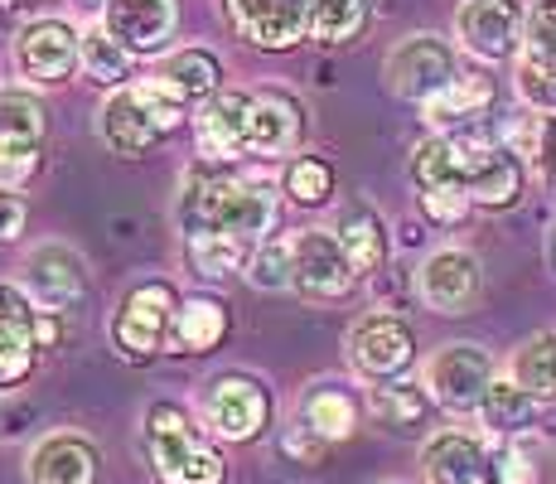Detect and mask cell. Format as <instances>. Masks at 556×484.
<instances>
[{
  "instance_id": "6da1fadb",
  "label": "cell",
  "mask_w": 556,
  "mask_h": 484,
  "mask_svg": "<svg viewBox=\"0 0 556 484\" xmlns=\"http://www.w3.org/2000/svg\"><path fill=\"white\" fill-rule=\"evenodd\" d=\"M179 219H185L189 238H199V233H223V238L252 243L276 223V199L266 185L232 175V170H194V175L185 179Z\"/></svg>"
},
{
  "instance_id": "7a4b0ae2",
  "label": "cell",
  "mask_w": 556,
  "mask_h": 484,
  "mask_svg": "<svg viewBox=\"0 0 556 484\" xmlns=\"http://www.w3.org/2000/svg\"><path fill=\"white\" fill-rule=\"evenodd\" d=\"M146 446H151V466L160 484H223L228 480L223 456L199 436L189 412L175 402H155L146 412Z\"/></svg>"
},
{
  "instance_id": "3957f363",
  "label": "cell",
  "mask_w": 556,
  "mask_h": 484,
  "mask_svg": "<svg viewBox=\"0 0 556 484\" xmlns=\"http://www.w3.org/2000/svg\"><path fill=\"white\" fill-rule=\"evenodd\" d=\"M179 122H185V102L169 88H160L155 78L136 83V88L126 83V88H116L102 107V141L112 146L116 156L136 160V156H146L160 136L175 132Z\"/></svg>"
},
{
  "instance_id": "277c9868",
  "label": "cell",
  "mask_w": 556,
  "mask_h": 484,
  "mask_svg": "<svg viewBox=\"0 0 556 484\" xmlns=\"http://www.w3.org/2000/svg\"><path fill=\"white\" fill-rule=\"evenodd\" d=\"M203 426L218 440H256L271 426V393L248 373H223L203 387Z\"/></svg>"
},
{
  "instance_id": "5b68a950",
  "label": "cell",
  "mask_w": 556,
  "mask_h": 484,
  "mask_svg": "<svg viewBox=\"0 0 556 484\" xmlns=\"http://www.w3.org/2000/svg\"><path fill=\"white\" fill-rule=\"evenodd\" d=\"M179 296L169 282H146L126 290L122 310L112 315V344L122 349V359H151L169 344V325H175Z\"/></svg>"
},
{
  "instance_id": "8992f818",
  "label": "cell",
  "mask_w": 556,
  "mask_h": 484,
  "mask_svg": "<svg viewBox=\"0 0 556 484\" xmlns=\"http://www.w3.org/2000/svg\"><path fill=\"white\" fill-rule=\"evenodd\" d=\"M45 102L29 88H0V189H15L39 170Z\"/></svg>"
},
{
  "instance_id": "52a82bcc",
  "label": "cell",
  "mask_w": 556,
  "mask_h": 484,
  "mask_svg": "<svg viewBox=\"0 0 556 484\" xmlns=\"http://www.w3.org/2000/svg\"><path fill=\"white\" fill-rule=\"evenodd\" d=\"M489 387H494V359L479 344H445L426 363V393L445 412H479Z\"/></svg>"
},
{
  "instance_id": "ba28073f",
  "label": "cell",
  "mask_w": 556,
  "mask_h": 484,
  "mask_svg": "<svg viewBox=\"0 0 556 484\" xmlns=\"http://www.w3.org/2000/svg\"><path fill=\"white\" fill-rule=\"evenodd\" d=\"M455 35L475 59L504 63L528 45V10L518 0H465L455 10Z\"/></svg>"
},
{
  "instance_id": "9c48e42d",
  "label": "cell",
  "mask_w": 556,
  "mask_h": 484,
  "mask_svg": "<svg viewBox=\"0 0 556 484\" xmlns=\"http://www.w3.org/2000/svg\"><path fill=\"white\" fill-rule=\"evenodd\" d=\"M459 78L455 49L435 35H412L388 53V88L406 97V102H431L435 92H445Z\"/></svg>"
},
{
  "instance_id": "30bf717a",
  "label": "cell",
  "mask_w": 556,
  "mask_h": 484,
  "mask_svg": "<svg viewBox=\"0 0 556 484\" xmlns=\"http://www.w3.org/2000/svg\"><path fill=\"white\" fill-rule=\"evenodd\" d=\"M349 359H354V369L363 378L388 383L416 359V335L397 315H363L349 330Z\"/></svg>"
},
{
  "instance_id": "8fae6325",
  "label": "cell",
  "mask_w": 556,
  "mask_h": 484,
  "mask_svg": "<svg viewBox=\"0 0 556 484\" xmlns=\"http://www.w3.org/2000/svg\"><path fill=\"white\" fill-rule=\"evenodd\" d=\"M83 63V35L68 20H35L15 39V69L29 83H63Z\"/></svg>"
},
{
  "instance_id": "7c38bea8",
  "label": "cell",
  "mask_w": 556,
  "mask_h": 484,
  "mask_svg": "<svg viewBox=\"0 0 556 484\" xmlns=\"http://www.w3.org/2000/svg\"><path fill=\"white\" fill-rule=\"evenodd\" d=\"M315 0H223L232 29L256 49H291L309 35Z\"/></svg>"
},
{
  "instance_id": "4fadbf2b",
  "label": "cell",
  "mask_w": 556,
  "mask_h": 484,
  "mask_svg": "<svg viewBox=\"0 0 556 484\" xmlns=\"http://www.w3.org/2000/svg\"><path fill=\"white\" fill-rule=\"evenodd\" d=\"M39 320H45V310L29 300V290L0 282V387L29 378L35 353L45 349L39 344Z\"/></svg>"
},
{
  "instance_id": "5bb4252c",
  "label": "cell",
  "mask_w": 556,
  "mask_h": 484,
  "mask_svg": "<svg viewBox=\"0 0 556 484\" xmlns=\"http://www.w3.org/2000/svg\"><path fill=\"white\" fill-rule=\"evenodd\" d=\"M522 160L508 146H494L469 132V160H465V194L479 209H513L522 199Z\"/></svg>"
},
{
  "instance_id": "9a60e30c",
  "label": "cell",
  "mask_w": 556,
  "mask_h": 484,
  "mask_svg": "<svg viewBox=\"0 0 556 484\" xmlns=\"http://www.w3.org/2000/svg\"><path fill=\"white\" fill-rule=\"evenodd\" d=\"M25 290L39 310L63 315V310H68L73 300H83V290H88V266H83V257L63 243L35 247L25 262Z\"/></svg>"
},
{
  "instance_id": "2e32d148",
  "label": "cell",
  "mask_w": 556,
  "mask_h": 484,
  "mask_svg": "<svg viewBox=\"0 0 556 484\" xmlns=\"http://www.w3.org/2000/svg\"><path fill=\"white\" fill-rule=\"evenodd\" d=\"M354 262H349L344 243H339V233H325V228H305L295 233V290H305V296H344L349 286H354Z\"/></svg>"
},
{
  "instance_id": "e0dca14e",
  "label": "cell",
  "mask_w": 556,
  "mask_h": 484,
  "mask_svg": "<svg viewBox=\"0 0 556 484\" xmlns=\"http://www.w3.org/2000/svg\"><path fill=\"white\" fill-rule=\"evenodd\" d=\"M179 29V0H112L106 5V35L126 53H160Z\"/></svg>"
},
{
  "instance_id": "ac0fdd59",
  "label": "cell",
  "mask_w": 556,
  "mask_h": 484,
  "mask_svg": "<svg viewBox=\"0 0 556 484\" xmlns=\"http://www.w3.org/2000/svg\"><path fill=\"white\" fill-rule=\"evenodd\" d=\"M248 126H252V92H218L194 116L199 156L203 160L248 156Z\"/></svg>"
},
{
  "instance_id": "d6986e66",
  "label": "cell",
  "mask_w": 556,
  "mask_h": 484,
  "mask_svg": "<svg viewBox=\"0 0 556 484\" xmlns=\"http://www.w3.org/2000/svg\"><path fill=\"white\" fill-rule=\"evenodd\" d=\"M479 296V262L465 247H441L421 266V300L441 315H465Z\"/></svg>"
},
{
  "instance_id": "ffe728a7",
  "label": "cell",
  "mask_w": 556,
  "mask_h": 484,
  "mask_svg": "<svg viewBox=\"0 0 556 484\" xmlns=\"http://www.w3.org/2000/svg\"><path fill=\"white\" fill-rule=\"evenodd\" d=\"M421 466L431 484H489V456L475 436L465 432H441L426 440Z\"/></svg>"
},
{
  "instance_id": "44dd1931",
  "label": "cell",
  "mask_w": 556,
  "mask_h": 484,
  "mask_svg": "<svg viewBox=\"0 0 556 484\" xmlns=\"http://www.w3.org/2000/svg\"><path fill=\"white\" fill-rule=\"evenodd\" d=\"M98 480V450L83 436H45L29 456V484H92Z\"/></svg>"
},
{
  "instance_id": "7402d4cb",
  "label": "cell",
  "mask_w": 556,
  "mask_h": 484,
  "mask_svg": "<svg viewBox=\"0 0 556 484\" xmlns=\"http://www.w3.org/2000/svg\"><path fill=\"white\" fill-rule=\"evenodd\" d=\"M301 107L281 92H252V126H248V156H286L301 136Z\"/></svg>"
},
{
  "instance_id": "603a6c76",
  "label": "cell",
  "mask_w": 556,
  "mask_h": 484,
  "mask_svg": "<svg viewBox=\"0 0 556 484\" xmlns=\"http://www.w3.org/2000/svg\"><path fill=\"white\" fill-rule=\"evenodd\" d=\"M155 83L169 88L179 102H213L223 88V63L213 59L208 49H175L169 59H160L155 69Z\"/></svg>"
},
{
  "instance_id": "cb8c5ba5",
  "label": "cell",
  "mask_w": 556,
  "mask_h": 484,
  "mask_svg": "<svg viewBox=\"0 0 556 484\" xmlns=\"http://www.w3.org/2000/svg\"><path fill=\"white\" fill-rule=\"evenodd\" d=\"M228 335V306L213 296H185L169 325V349L175 353H208Z\"/></svg>"
},
{
  "instance_id": "d4e9b609",
  "label": "cell",
  "mask_w": 556,
  "mask_h": 484,
  "mask_svg": "<svg viewBox=\"0 0 556 484\" xmlns=\"http://www.w3.org/2000/svg\"><path fill=\"white\" fill-rule=\"evenodd\" d=\"M479 417H484V426L494 436H518L542 417V397H532L528 387H518L513 378H494V387L484 393Z\"/></svg>"
},
{
  "instance_id": "484cf974",
  "label": "cell",
  "mask_w": 556,
  "mask_h": 484,
  "mask_svg": "<svg viewBox=\"0 0 556 484\" xmlns=\"http://www.w3.org/2000/svg\"><path fill=\"white\" fill-rule=\"evenodd\" d=\"M489 102H494V83H489L484 73H459L451 88L435 92L421 112H426V122H435V126H465V122H475L479 112H489Z\"/></svg>"
},
{
  "instance_id": "4316f807",
  "label": "cell",
  "mask_w": 556,
  "mask_h": 484,
  "mask_svg": "<svg viewBox=\"0 0 556 484\" xmlns=\"http://www.w3.org/2000/svg\"><path fill=\"white\" fill-rule=\"evenodd\" d=\"M301 422H305L319 440H325V446H334V440L354 436V426H358V407H354V397H349L344 387L319 383L315 393L305 397V417H301Z\"/></svg>"
},
{
  "instance_id": "83f0119b",
  "label": "cell",
  "mask_w": 556,
  "mask_h": 484,
  "mask_svg": "<svg viewBox=\"0 0 556 484\" xmlns=\"http://www.w3.org/2000/svg\"><path fill=\"white\" fill-rule=\"evenodd\" d=\"M372 15V0H315L309 5V35L319 45H349L363 35Z\"/></svg>"
},
{
  "instance_id": "f1b7e54d",
  "label": "cell",
  "mask_w": 556,
  "mask_h": 484,
  "mask_svg": "<svg viewBox=\"0 0 556 484\" xmlns=\"http://www.w3.org/2000/svg\"><path fill=\"white\" fill-rule=\"evenodd\" d=\"M339 243H344L349 262H354V272H378L382 262H388V228H382V219L372 209H358L344 219V228H339Z\"/></svg>"
},
{
  "instance_id": "f546056e",
  "label": "cell",
  "mask_w": 556,
  "mask_h": 484,
  "mask_svg": "<svg viewBox=\"0 0 556 484\" xmlns=\"http://www.w3.org/2000/svg\"><path fill=\"white\" fill-rule=\"evenodd\" d=\"M252 243L242 238H223V233H199V238H189V257H194V266L203 276H232L242 272V266H252Z\"/></svg>"
},
{
  "instance_id": "4dcf8cb0",
  "label": "cell",
  "mask_w": 556,
  "mask_h": 484,
  "mask_svg": "<svg viewBox=\"0 0 556 484\" xmlns=\"http://www.w3.org/2000/svg\"><path fill=\"white\" fill-rule=\"evenodd\" d=\"M248 282L256 290H286V286H295V238H266V243H256L252 266H248Z\"/></svg>"
},
{
  "instance_id": "1f68e13d",
  "label": "cell",
  "mask_w": 556,
  "mask_h": 484,
  "mask_svg": "<svg viewBox=\"0 0 556 484\" xmlns=\"http://www.w3.org/2000/svg\"><path fill=\"white\" fill-rule=\"evenodd\" d=\"M83 69H88L98 83L126 88V78H131V53H126L112 35H106V25L102 29H88V35H83Z\"/></svg>"
},
{
  "instance_id": "d6a6232c",
  "label": "cell",
  "mask_w": 556,
  "mask_h": 484,
  "mask_svg": "<svg viewBox=\"0 0 556 484\" xmlns=\"http://www.w3.org/2000/svg\"><path fill=\"white\" fill-rule=\"evenodd\" d=\"M286 194H291L295 203H305V209H315V203H325L329 194H334V165L319 156H295L291 165H286Z\"/></svg>"
},
{
  "instance_id": "836d02e7",
  "label": "cell",
  "mask_w": 556,
  "mask_h": 484,
  "mask_svg": "<svg viewBox=\"0 0 556 484\" xmlns=\"http://www.w3.org/2000/svg\"><path fill=\"white\" fill-rule=\"evenodd\" d=\"M372 412H378V422L406 432V426H416L426 417V393L416 383H382L372 387Z\"/></svg>"
},
{
  "instance_id": "e575fe53",
  "label": "cell",
  "mask_w": 556,
  "mask_h": 484,
  "mask_svg": "<svg viewBox=\"0 0 556 484\" xmlns=\"http://www.w3.org/2000/svg\"><path fill=\"white\" fill-rule=\"evenodd\" d=\"M518 92L538 112H556V53H522L518 59Z\"/></svg>"
},
{
  "instance_id": "d590c367",
  "label": "cell",
  "mask_w": 556,
  "mask_h": 484,
  "mask_svg": "<svg viewBox=\"0 0 556 484\" xmlns=\"http://www.w3.org/2000/svg\"><path fill=\"white\" fill-rule=\"evenodd\" d=\"M421 209L431 223H459L469 209H475V199H469L459 185H441V189H421Z\"/></svg>"
},
{
  "instance_id": "8d00e7d4",
  "label": "cell",
  "mask_w": 556,
  "mask_h": 484,
  "mask_svg": "<svg viewBox=\"0 0 556 484\" xmlns=\"http://www.w3.org/2000/svg\"><path fill=\"white\" fill-rule=\"evenodd\" d=\"M528 49L556 53V0H538V5L528 10Z\"/></svg>"
},
{
  "instance_id": "74e56055",
  "label": "cell",
  "mask_w": 556,
  "mask_h": 484,
  "mask_svg": "<svg viewBox=\"0 0 556 484\" xmlns=\"http://www.w3.org/2000/svg\"><path fill=\"white\" fill-rule=\"evenodd\" d=\"M489 484H538V470L528 466V456L518 446H504L489 466Z\"/></svg>"
},
{
  "instance_id": "f35d334b",
  "label": "cell",
  "mask_w": 556,
  "mask_h": 484,
  "mask_svg": "<svg viewBox=\"0 0 556 484\" xmlns=\"http://www.w3.org/2000/svg\"><path fill=\"white\" fill-rule=\"evenodd\" d=\"M25 233V199L15 189H0V243H15Z\"/></svg>"
},
{
  "instance_id": "ab89813d",
  "label": "cell",
  "mask_w": 556,
  "mask_h": 484,
  "mask_svg": "<svg viewBox=\"0 0 556 484\" xmlns=\"http://www.w3.org/2000/svg\"><path fill=\"white\" fill-rule=\"evenodd\" d=\"M538 165L542 175L556 185V116H542V146H538Z\"/></svg>"
},
{
  "instance_id": "60d3db41",
  "label": "cell",
  "mask_w": 556,
  "mask_h": 484,
  "mask_svg": "<svg viewBox=\"0 0 556 484\" xmlns=\"http://www.w3.org/2000/svg\"><path fill=\"white\" fill-rule=\"evenodd\" d=\"M83 5H92V10H98V5H102V10H106V5H112V0H83Z\"/></svg>"
}]
</instances>
